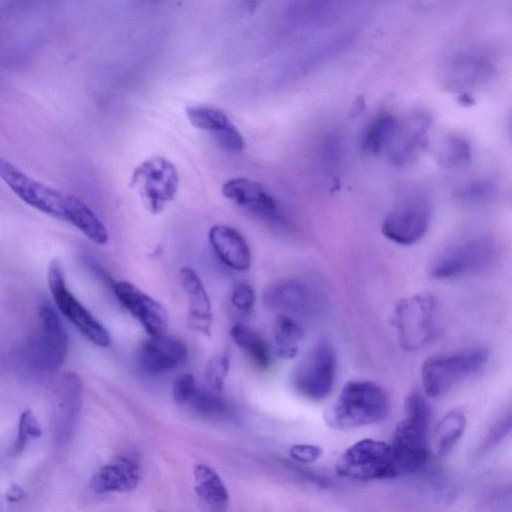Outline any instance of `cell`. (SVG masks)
Masks as SVG:
<instances>
[{
	"label": "cell",
	"instance_id": "obj_34",
	"mask_svg": "<svg viewBox=\"0 0 512 512\" xmlns=\"http://www.w3.org/2000/svg\"><path fill=\"white\" fill-rule=\"evenodd\" d=\"M41 434V426L32 410L23 411L19 419L18 435L12 453L20 454L32 439L40 437Z\"/></svg>",
	"mask_w": 512,
	"mask_h": 512
},
{
	"label": "cell",
	"instance_id": "obj_29",
	"mask_svg": "<svg viewBox=\"0 0 512 512\" xmlns=\"http://www.w3.org/2000/svg\"><path fill=\"white\" fill-rule=\"evenodd\" d=\"M466 427L465 415L457 409L447 412L437 424L434 431V447L439 457L451 452Z\"/></svg>",
	"mask_w": 512,
	"mask_h": 512
},
{
	"label": "cell",
	"instance_id": "obj_17",
	"mask_svg": "<svg viewBox=\"0 0 512 512\" xmlns=\"http://www.w3.org/2000/svg\"><path fill=\"white\" fill-rule=\"evenodd\" d=\"M190 123L201 130L207 131L227 151L243 150L245 141L227 115L221 110L210 106H190L186 109Z\"/></svg>",
	"mask_w": 512,
	"mask_h": 512
},
{
	"label": "cell",
	"instance_id": "obj_33",
	"mask_svg": "<svg viewBox=\"0 0 512 512\" xmlns=\"http://www.w3.org/2000/svg\"><path fill=\"white\" fill-rule=\"evenodd\" d=\"M495 192L496 186L493 182L487 179H476L460 186L455 192V197L464 204H477L487 201Z\"/></svg>",
	"mask_w": 512,
	"mask_h": 512
},
{
	"label": "cell",
	"instance_id": "obj_37",
	"mask_svg": "<svg viewBox=\"0 0 512 512\" xmlns=\"http://www.w3.org/2000/svg\"><path fill=\"white\" fill-rule=\"evenodd\" d=\"M511 430V413L504 415L488 432L483 439L479 452H486L497 445Z\"/></svg>",
	"mask_w": 512,
	"mask_h": 512
},
{
	"label": "cell",
	"instance_id": "obj_23",
	"mask_svg": "<svg viewBox=\"0 0 512 512\" xmlns=\"http://www.w3.org/2000/svg\"><path fill=\"white\" fill-rule=\"evenodd\" d=\"M267 307L288 313H300L307 309L310 294L298 280L284 279L271 284L264 292Z\"/></svg>",
	"mask_w": 512,
	"mask_h": 512
},
{
	"label": "cell",
	"instance_id": "obj_31",
	"mask_svg": "<svg viewBox=\"0 0 512 512\" xmlns=\"http://www.w3.org/2000/svg\"><path fill=\"white\" fill-rule=\"evenodd\" d=\"M186 406L198 415L209 419H221L228 415V403L211 389L197 387Z\"/></svg>",
	"mask_w": 512,
	"mask_h": 512
},
{
	"label": "cell",
	"instance_id": "obj_12",
	"mask_svg": "<svg viewBox=\"0 0 512 512\" xmlns=\"http://www.w3.org/2000/svg\"><path fill=\"white\" fill-rule=\"evenodd\" d=\"M0 179L23 202L54 218L65 219L67 194H63L22 172L0 157Z\"/></svg>",
	"mask_w": 512,
	"mask_h": 512
},
{
	"label": "cell",
	"instance_id": "obj_21",
	"mask_svg": "<svg viewBox=\"0 0 512 512\" xmlns=\"http://www.w3.org/2000/svg\"><path fill=\"white\" fill-rule=\"evenodd\" d=\"M180 283L188 298V325L196 331L210 335L213 315L211 302L203 282L197 273L188 267L179 271Z\"/></svg>",
	"mask_w": 512,
	"mask_h": 512
},
{
	"label": "cell",
	"instance_id": "obj_15",
	"mask_svg": "<svg viewBox=\"0 0 512 512\" xmlns=\"http://www.w3.org/2000/svg\"><path fill=\"white\" fill-rule=\"evenodd\" d=\"M430 127L431 117L424 112L415 113L404 123L400 122L387 149L391 163L402 167L414 161L427 145Z\"/></svg>",
	"mask_w": 512,
	"mask_h": 512
},
{
	"label": "cell",
	"instance_id": "obj_13",
	"mask_svg": "<svg viewBox=\"0 0 512 512\" xmlns=\"http://www.w3.org/2000/svg\"><path fill=\"white\" fill-rule=\"evenodd\" d=\"M112 288L122 306L150 336L165 333L168 327V314L161 303L127 281L115 282Z\"/></svg>",
	"mask_w": 512,
	"mask_h": 512
},
{
	"label": "cell",
	"instance_id": "obj_10",
	"mask_svg": "<svg viewBox=\"0 0 512 512\" xmlns=\"http://www.w3.org/2000/svg\"><path fill=\"white\" fill-rule=\"evenodd\" d=\"M435 307V299L430 294H418L398 303L394 323L403 349L416 351L431 340Z\"/></svg>",
	"mask_w": 512,
	"mask_h": 512
},
{
	"label": "cell",
	"instance_id": "obj_18",
	"mask_svg": "<svg viewBox=\"0 0 512 512\" xmlns=\"http://www.w3.org/2000/svg\"><path fill=\"white\" fill-rule=\"evenodd\" d=\"M222 194L264 218L280 219L276 201L260 183L242 177L232 178L223 184Z\"/></svg>",
	"mask_w": 512,
	"mask_h": 512
},
{
	"label": "cell",
	"instance_id": "obj_16",
	"mask_svg": "<svg viewBox=\"0 0 512 512\" xmlns=\"http://www.w3.org/2000/svg\"><path fill=\"white\" fill-rule=\"evenodd\" d=\"M187 357V346L180 339L161 334L142 343L138 361L146 373L157 375L180 367Z\"/></svg>",
	"mask_w": 512,
	"mask_h": 512
},
{
	"label": "cell",
	"instance_id": "obj_39",
	"mask_svg": "<svg viewBox=\"0 0 512 512\" xmlns=\"http://www.w3.org/2000/svg\"><path fill=\"white\" fill-rule=\"evenodd\" d=\"M289 454L297 462L312 463L322 456L323 450L316 445L296 444L290 448Z\"/></svg>",
	"mask_w": 512,
	"mask_h": 512
},
{
	"label": "cell",
	"instance_id": "obj_7",
	"mask_svg": "<svg viewBox=\"0 0 512 512\" xmlns=\"http://www.w3.org/2000/svg\"><path fill=\"white\" fill-rule=\"evenodd\" d=\"M432 218L430 198L423 192L406 195L384 217L381 232L403 246L417 243L429 229Z\"/></svg>",
	"mask_w": 512,
	"mask_h": 512
},
{
	"label": "cell",
	"instance_id": "obj_3",
	"mask_svg": "<svg viewBox=\"0 0 512 512\" xmlns=\"http://www.w3.org/2000/svg\"><path fill=\"white\" fill-rule=\"evenodd\" d=\"M488 359L483 348H468L432 356L423 362L421 382L427 396L437 398L481 370Z\"/></svg>",
	"mask_w": 512,
	"mask_h": 512
},
{
	"label": "cell",
	"instance_id": "obj_5",
	"mask_svg": "<svg viewBox=\"0 0 512 512\" xmlns=\"http://www.w3.org/2000/svg\"><path fill=\"white\" fill-rule=\"evenodd\" d=\"M129 184L138 192L145 207L152 214H158L175 198L179 188V174L171 161L155 156L146 159L133 170Z\"/></svg>",
	"mask_w": 512,
	"mask_h": 512
},
{
	"label": "cell",
	"instance_id": "obj_11",
	"mask_svg": "<svg viewBox=\"0 0 512 512\" xmlns=\"http://www.w3.org/2000/svg\"><path fill=\"white\" fill-rule=\"evenodd\" d=\"M68 352V335L56 312L42 304L37 309V329L30 343L34 365L43 371H57Z\"/></svg>",
	"mask_w": 512,
	"mask_h": 512
},
{
	"label": "cell",
	"instance_id": "obj_30",
	"mask_svg": "<svg viewBox=\"0 0 512 512\" xmlns=\"http://www.w3.org/2000/svg\"><path fill=\"white\" fill-rule=\"evenodd\" d=\"M472 150L470 144L462 137L447 136L439 148L438 160L447 169H459L470 163Z\"/></svg>",
	"mask_w": 512,
	"mask_h": 512
},
{
	"label": "cell",
	"instance_id": "obj_28",
	"mask_svg": "<svg viewBox=\"0 0 512 512\" xmlns=\"http://www.w3.org/2000/svg\"><path fill=\"white\" fill-rule=\"evenodd\" d=\"M230 335L259 369H267L272 360L267 342L256 331L243 324L231 328Z\"/></svg>",
	"mask_w": 512,
	"mask_h": 512
},
{
	"label": "cell",
	"instance_id": "obj_14",
	"mask_svg": "<svg viewBox=\"0 0 512 512\" xmlns=\"http://www.w3.org/2000/svg\"><path fill=\"white\" fill-rule=\"evenodd\" d=\"M496 72L492 58L482 51H465L455 56L447 69L448 87L467 93L487 84Z\"/></svg>",
	"mask_w": 512,
	"mask_h": 512
},
{
	"label": "cell",
	"instance_id": "obj_4",
	"mask_svg": "<svg viewBox=\"0 0 512 512\" xmlns=\"http://www.w3.org/2000/svg\"><path fill=\"white\" fill-rule=\"evenodd\" d=\"M335 470L341 477L363 481L389 479L399 473L390 445L372 438L347 448L336 461Z\"/></svg>",
	"mask_w": 512,
	"mask_h": 512
},
{
	"label": "cell",
	"instance_id": "obj_19",
	"mask_svg": "<svg viewBox=\"0 0 512 512\" xmlns=\"http://www.w3.org/2000/svg\"><path fill=\"white\" fill-rule=\"evenodd\" d=\"M140 474V467L133 458L119 455L96 472L91 487L98 494L132 491L139 483Z\"/></svg>",
	"mask_w": 512,
	"mask_h": 512
},
{
	"label": "cell",
	"instance_id": "obj_32",
	"mask_svg": "<svg viewBox=\"0 0 512 512\" xmlns=\"http://www.w3.org/2000/svg\"><path fill=\"white\" fill-rule=\"evenodd\" d=\"M320 152L324 171L335 177L341 170L345 157L343 135L336 130L328 131L322 140Z\"/></svg>",
	"mask_w": 512,
	"mask_h": 512
},
{
	"label": "cell",
	"instance_id": "obj_24",
	"mask_svg": "<svg viewBox=\"0 0 512 512\" xmlns=\"http://www.w3.org/2000/svg\"><path fill=\"white\" fill-rule=\"evenodd\" d=\"M195 492L209 512H227L229 493L220 476L206 464L193 469Z\"/></svg>",
	"mask_w": 512,
	"mask_h": 512
},
{
	"label": "cell",
	"instance_id": "obj_22",
	"mask_svg": "<svg viewBox=\"0 0 512 512\" xmlns=\"http://www.w3.org/2000/svg\"><path fill=\"white\" fill-rule=\"evenodd\" d=\"M82 381L74 372H67L59 379L56 389L55 427L71 431L82 404Z\"/></svg>",
	"mask_w": 512,
	"mask_h": 512
},
{
	"label": "cell",
	"instance_id": "obj_38",
	"mask_svg": "<svg viewBox=\"0 0 512 512\" xmlns=\"http://www.w3.org/2000/svg\"><path fill=\"white\" fill-rule=\"evenodd\" d=\"M255 291L253 287L246 283H237L231 293V302L238 310L243 313H248L255 303Z\"/></svg>",
	"mask_w": 512,
	"mask_h": 512
},
{
	"label": "cell",
	"instance_id": "obj_36",
	"mask_svg": "<svg viewBox=\"0 0 512 512\" xmlns=\"http://www.w3.org/2000/svg\"><path fill=\"white\" fill-rule=\"evenodd\" d=\"M198 385L195 378L189 373L178 375L172 385V397L175 403L186 406L195 393Z\"/></svg>",
	"mask_w": 512,
	"mask_h": 512
},
{
	"label": "cell",
	"instance_id": "obj_40",
	"mask_svg": "<svg viewBox=\"0 0 512 512\" xmlns=\"http://www.w3.org/2000/svg\"><path fill=\"white\" fill-rule=\"evenodd\" d=\"M24 495V489L18 484H13L7 491L6 497L9 502L16 503L19 502Z\"/></svg>",
	"mask_w": 512,
	"mask_h": 512
},
{
	"label": "cell",
	"instance_id": "obj_25",
	"mask_svg": "<svg viewBox=\"0 0 512 512\" xmlns=\"http://www.w3.org/2000/svg\"><path fill=\"white\" fill-rule=\"evenodd\" d=\"M64 220L95 244L107 243L109 235L105 225L86 203L73 195L67 194Z\"/></svg>",
	"mask_w": 512,
	"mask_h": 512
},
{
	"label": "cell",
	"instance_id": "obj_9",
	"mask_svg": "<svg viewBox=\"0 0 512 512\" xmlns=\"http://www.w3.org/2000/svg\"><path fill=\"white\" fill-rule=\"evenodd\" d=\"M48 286L60 312L91 343L98 347H108L111 337L107 329L68 289L62 264L53 259L48 267Z\"/></svg>",
	"mask_w": 512,
	"mask_h": 512
},
{
	"label": "cell",
	"instance_id": "obj_2",
	"mask_svg": "<svg viewBox=\"0 0 512 512\" xmlns=\"http://www.w3.org/2000/svg\"><path fill=\"white\" fill-rule=\"evenodd\" d=\"M404 411L390 448L398 471L414 473L428 461L431 409L422 394L413 392L405 400Z\"/></svg>",
	"mask_w": 512,
	"mask_h": 512
},
{
	"label": "cell",
	"instance_id": "obj_8",
	"mask_svg": "<svg viewBox=\"0 0 512 512\" xmlns=\"http://www.w3.org/2000/svg\"><path fill=\"white\" fill-rule=\"evenodd\" d=\"M337 371L334 348L318 341L298 363L292 374L294 389L312 401L325 399L333 390Z\"/></svg>",
	"mask_w": 512,
	"mask_h": 512
},
{
	"label": "cell",
	"instance_id": "obj_1",
	"mask_svg": "<svg viewBox=\"0 0 512 512\" xmlns=\"http://www.w3.org/2000/svg\"><path fill=\"white\" fill-rule=\"evenodd\" d=\"M390 409L385 390L368 380L347 382L324 411L331 429L346 431L383 421Z\"/></svg>",
	"mask_w": 512,
	"mask_h": 512
},
{
	"label": "cell",
	"instance_id": "obj_20",
	"mask_svg": "<svg viewBox=\"0 0 512 512\" xmlns=\"http://www.w3.org/2000/svg\"><path fill=\"white\" fill-rule=\"evenodd\" d=\"M209 242L219 259L231 269L246 271L251 265V251L235 228L217 224L209 230Z\"/></svg>",
	"mask_w": 512,
	"mask_h": 512
},
{
	"label": "cell",
	"instance_id": "obj_26",
	"mask_svg": "<svg viewBox=\"0 0 512 512\" xmlns=\"http://www.w3.org/2000/svg\"><path fill=\"white\" fill-rule=\"evenodd\" d=\"M399 123V120L390 113L378 115L365 130L361 141L362 150L367 154L377 155L388 149Z\"/></svg>",
	"mask_w": 512,
	"mask_h": 512
},
{
	"label": "cell",
	"instance_id": "obj_35",
	"mask_svg": "<svg viewBox=\"0 0 512 512\" xmlns=\"http://www.w3.org/2000/svg\"><path fill=\"white\" fill-rule=\"evenodd\" d=\"M229 370V360L225 356H215L209 360L205 368V379L209 389L219 393Z\"/></svg>",
	"mask_w": 512,
	"mask_h": 512
},
{
	"label": "cell",
	"instance_id": "obj_27",
	"mask_svg": "<svg viewBox=\"0 0 512 512\" xmlns=\"http://www.w3.org/2000/svg\"><path fill=\"white\" fill-rule=\"evenodd\" d=\"M275 352L283 359L294 358L304 338L302 326L288 315H279L273 324Z\"/></svg>",
	"mask_w": 512,
	"mask_h": 512
},
{
	"label": "cell",
	"instance_id": "obj_6",
	"mask_svg": "<svg viewBox=\"0 0 512 512\" xmlns=\"http://www.w3.org/2000/svg\"><path fill=\"white\" fill-rule=\"evenodd\" d=\"M495 257V244L486 236L466 239L443 251L432 263L430 275L455 280L487 269Z\"/></svg>",
	"mask_w": 512,
	"mask_h": 512
}]
</instances>
